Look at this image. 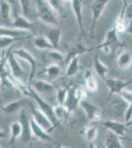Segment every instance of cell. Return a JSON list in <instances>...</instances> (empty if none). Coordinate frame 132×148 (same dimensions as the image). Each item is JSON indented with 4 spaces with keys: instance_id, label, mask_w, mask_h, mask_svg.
I'll return each mask as SVG.
<instances>
[{
    "instance_id": "obj_1",
    "label": "cell",
    "mask_w": 132,
    "mask_h": 148,
    "mask_svg": "<svg viewBox=\"0 0 132 148\" xmlns=\"http://www.w3.org/2000/svg\"><path fill=\"white\" fill-rule=\"evenodd\" d=\"M37 16L40 21L45 25L55 27L57 25L56 12L49 5L47 0H35Z\"/></svg>"
},
{
    "instance_id": "obj_2",
    "label": "cell",
    "mask_w": 132,
    "mask_h": 148,
    "mask_svg": "<svg viewBox=\"0 0 132 148\" xmlns=\"http://www.w3.org/2000/svg\"><path fill=\"white\" fill-rule=\"evenodd\" d=\"M31 98L36 102L38 108H39L40 111H42L50 121H51V123H53V125L56 127V125H58L59 123H58V121H57L56 116H55L54 107H52L49 102L45 101L44 98L40 96L39 93L36 92L32 87H31Z\"/></svg>"
},
{
    "instance_id": "obj_3",
    "label": "cell",
    "mask_w": 132,
    "mask_h": 148,
    "mask_svg": "<svg viewBox=\"0 0 132 148\" xmlns=\"http://www.w3.org/2000/svg\"><path fill=\"white\" fill-rule=\"evenodd\" d=\"M6 59V64L7 67H8L9 72L14 78L21 81H24L26 77V73L24 71L23 67L21 66V64L18 61V57L12 52H9V54L5 57Z\"/></svg>"
},
{
    "instance_id": "obj_4",
    "label": "cell",
    "mask_w": 132,
    "mask_h": 148,
    "mask_svg": "<svg viewBox=\"0 0 132 148\" xmlns=\"http://www.w3.org/2000/svg\"><path fill=\"white\" fill-rule=\"evenodd\" d=\"M13 53L20 59H23V60L27 61L30 65V68H31V73H30V77H29V83L30 84L32 81L35 79L34 76H35V73H36V70H37V67H38V60L35 58V56L31 53L28 49H24V47H20V49H16L13 51Z\"/></svg>"
},
{
    "instance_id": "obj_5",
    "label": "cell",
    "mask_w": 132,
    "mask_h": 148,
    "mask_svg": "<svg viewBox=\"0 0 132 148\" xmlns=\"http://www.w3.org/2000/svg\"><path fill=\"white\" fill-rule=\"evenodd\" d=\"M111 0H94L92 4V24H91L90 32L91 37L94 38L95 36V28L96 24H97L98 20L102 17L103 13H104L105 7Z\"/></svg>"
},
{
    "instance_id": "obj_6",
    "label": "cell",
    "mask_w": 132,
    "mask_h": 148,
    "mask_svg": "<svg viewBox=\"0 0 132 148\" xmlns=\"http://www.w3.org/2000/svg\"><path fill=\"white\" fill-rule=\"evenodd\" d=\"M79 106L81 107V109L85 113L86 116H87V120L89 121L96 123V121H99L101 120V118H102V109L99 106L91 103L87 99L81 101Z\"/></svg>"
},
{
    "instance_id": "obj_7",
    "label": "cell",
    "mask_w": 132,
    "mask_h": 148,
    "mask_svg": "<svg viewBox=\"0 0 132 148\" xmlns=\"http://www.w3.org/2000/svg\"><path fill=\"white\" fill-rule=\"evenodd\" d=\"M30 107H31L32 118L36 121V123H39V125L42 126V128H44L47 132H49V133L52 132L55 128V126L53 125V123H51V121H50L37 106H34V105L30 104Z\"/></svg>"
},
{
    "instance_id": "obj_8",
    "label": "cell",
    "mask_w": 132,
    "mask_h": 148,
    "mask_svg": "<svg viewBox=\"0 0 132 148\" xmlns=\"http://www.w3.org/2000/svg\"><path fill=\"white\" fill-rule=\"evenodd\" d=\"M109 91V97H112L114 95H120V93L126 89V87L130 83H132V79L130 80H123L119 78H107L105 81Z\"/></svg>"
},
{
    "instance_id": "obj_9",
    "label": "cell",
    "mask_w": 132,
    "mask_h": 148,
    "mask_svg": "<svg viewBox=\"0 0 132 148\" xmlns=\"http://www.w3.org/2000/svg\"><path fill=\"white\" fill-rule=\"evenodd\" d=\"M102 125L109 131L118 135V136L124 137L126 135L128 125H126L125 121H120L117 120H105L103 121Z\"/></svg>"
},
{
    "instance_id": "obj_10",
    "label": "cell",
    "mask_w": 132,
    "mask_h": 148,
    "mask_svg": "<svg viewBox=\"0 0 132 148\" xmlns=\"http://www.w3.org/2000/svg\"><path fill=\"white\" fill-rule=\"evenodd\" d=\"M117 35H118V33L116 30V28L114 27L112 29H110V30L107 32V34H105L104 42H101L99 46L95 47V49H101L105 54H109L111 46L117 42Z\"/></svg>"
},
{
    "instance_id": "obj_11",
    "label": "cell",
    "mask_w": 132,
    "mask_h": 148,
    "mask_svg": "<svg viewBox=\"0 0 132 148\" xmlns=\"http://www.w3.org/2000/svg\"><path fill=\"white\" fill-rule=\"evenodd\" d=\"M30 125H31V130H32L33 137L37 138V139L40 140V141L54 142V139L51 137L50 133L47 132L44 128H42L39 123H36V121L33 118H31Z\"/></svg>"
},
{
    "instance_id": "obj_12",
    "label": "cell",
    "mask_w": 132,
    "mask_h": 148,
    "mask_svg": "<svg viewBox=\"0 0 132 148\" xmlns=\"http://www.w3.org/2000/svg\"><path fill=\"white\" fill-rule=\"evenodd\" d=\"M94 49H95V47H87L83 42H77V44L73 45L71 47H69L68 51H67L65 56V63L67 64L74 57L80 56L81 54L85 53V52L92 51Z\"/></svg>"
},
{
    "instance_id": "obj_13",
    "label": "cell",
    "mask_w": 132,
    "mask_h": 148,
    "mask_svg": "<svg viewBox=\"0 0 132 148\" xmlns=\"http://www.w3.org/2000/svg\"><path fill=\"white\" fill-rule=\"evenodd\" d=\"M71 7L72 11L74 12V15L76 18V22L78 24L79 30H80L82 36L86 35L85 27L83 23V3L82 0H72L71 1Z\"/></svg>"
},
{
    "instance_id": "obj_14",
    "label": "cell",
    "mask_w": 132,
    "mask_h": 148,
    "mask_svg": "<svg viewBox=\"0 0 132 148\" xmlns=\"http://www.w3.org/2000/svg\"><path fill=\"white\" fill-rule=\"evenodd\" d=\"M127 0H123V5H122V9L119 13V15L117 16L116 20V24H114V28L117 31L118 34H122V33H126L127 29H128V25H129V21L127 20L125 17V10L127 7Z\"/></svg>"
},
{
    "instance_id": "obj_15",
    "label": "cell",
    "mask_w": 132,
    "mask_h": 148,
    "mask_svg": "<svg viewBox=\"0 0 132 148\" xmlns=\"http://www.w3.org/2000/svg\"><path fill=\"white\" fill-rule=\"evenodd\" d=\"M12 26L14 29L25 32H31L33 30V23L28 19V17L24 16L23 14H15L14 19L12 21Z\"/></svg>"
},
{
    "instance_id": "obj_16",
    "label": "cell",
    "mask_w": 132,
    "mask_h": 148,
    "mask_svg": "<svg viewBox=\"0 0 132 148\" xmlns=\"http://www.w3.org/2000/svg\"><path fill=\"white\" fill-rule=\"evenodd\" d=\"M29 85H30L36 92L39 93L40 95L44 94V93L51 92L52 90L57 89V88L55 87V85L52 84L51 82L47 81V80H42V79H34Z\"/></svg>"
},
{
    "instance_id": "obj_17",
    "label": "cell",
    "mask_w": 132,
    "mask_h": 148,
    "mask_svg": "<svg viewBox=\"0 0 132 148\" xmlns=\"http://www.w3.org/2000/svg\"><path fill=\"white\" fill-rule=\"evenodd\" d=\"M127 108H128V104L126 102H124L123 100L120 98V100H114L111 103L109 107V112L114 116H116V119L123 118L125 116Z\"/></svg>"
},
{
    "instance_id": "obj_18",
    "label": "cell",
    "mask_w": 132,
    "mask_h": 148,
    "mask_svg": "<svg viewBox=\"0 0 132 148\" xmlns=\"http://www.w3.org/2000/svg\"><path fill=\"white\" fill-rule=\"evenodd\" d=\"M27 105V101L26 99H19L14 100L12 102H9L7 104H4L1 106V111L6 114H15L18 112H21L24 109V107Z\"/></svg>"
},
{
    "instance_id": "obj_19",
    "label": "cell",
    "mask_w": 132,
    "mask_h": 148,
    "mask_svg": "<svg viewBox=\"0 0 132 148\" xmlns=\"http://www.w3.org/2000/svg\"><path fill=\"white\" fill-rule=\"evenodd\" d=\"M132 64V51L130 49H124L118 53L116 57V65L121 70H126Z\"/></svg>"
},
{
    "instance_id": "obj_20",
    "label": "cell",
    "mask_w": 132,
    "mask_h": 148,
    "mask_svg": "<svg viewBox=\"0 0 132 148\" xmlns=\"http://www.w3.org/2000/svg\"><path fill=\"white\" fill-rule=\"evenodd\" d=\"M20 123H22L23 125V136L21 138L23 142H28L31 138L33 137L32 134V130H31V125H30V121L31 119L29 120V118L27 116V114H26L25 109H23L22 111L20 112V119H19Z\"/></svg>"
},
{
    "instance_id": "obj_21",
    "label": "cell",
    "mask_w": 132,
    "mask_h": 148,
    "mask_svg": "<svg viewBox=\"0 0 132 148\" xmlns=\"http://www.w3.org/2000/svg\"><path fill=\"white\" fill-rule=\"evenodd\" d=\"M104 147L105 148H126L122 142V137L114 133L109 132L105 134L104 138Z\"/></svg>"
},
{
    "instance_id": "obj_22",
    "label": "cell",
    "mask_w": 132,
    "mask_h": 148,
    "mask_svg": "<svg viewBox=\"0 0 132 148\" xmlns=\"http://www.w3.org/2000/svg\"><path fill=\"white\" fill-rule=\"evenodd\" d=\"M23 125L20 121H15L10 125V139L8 145H13L18 139H21L23 136Z\"/></svg>"
},
{
    "instance_id": "obj_23",
    "label": "cell",
    "mask_w": 132,
    "mask_h": 148,
    "mask_svg": "<svg viewBox=\"0 0 132 148\" xmlns=\"http://www.w3.org/2000/svg\"><path fill=\"white\" fill-rule=\"evenodd\" d=\"M84 81H85V87L88 92L94 93L98 90V80L93 74L92 70H85L84 72Z\"/></svg>"
},
{
    "instance_id": "obj_24",
    "label": "cell",
    "mask_w": 132,
    "mask_h": 148,
    "mask_svg": "<svg viewBox=\"0 0 132 148\" xmlns=\"http://www.w3.org/2000/svg\"><path fill=\"white\" fill-rule=\"evenodd\" d=\"M0 36H9L14 39L21 40L22 38H26L30 36V33L25 31L17 30V29H9L4 25H1L0 27Z\"/></svg>"
},
{
    "instance_id": "obj_25",
    "label": "cell",
    "mask_w": 132,
    "mask_h": 148,
    "mask_svg": "<svg viewBox=\"0 0 132 148\" xmlns=\"http://www.w3.org/2000/svg\"><path fill=\"white\" fill-rule=\"evenodd\" d=\"M79 105H80V101L78 100V98L75 94V87H69L68 96H67V99L63 106H65L67 110L72 114Z\"/></svg>"
},
{
    "instance_id": "obj_26",
    "label": "cell",
    "mask_w": 132,
    "mask_h": 148,
    "mask_svg": "<svg viewBox=\"0 0 132 148\" xmlns=\"http://www.w3.org/2000/svg\"><path fill=\"white\" fill-rule=\"evenodd\" d=\"M94 69H95V72L98 74V76L102 78L104 81L107 79V74H109V69L105 63L101 61L98 54L94 56Z\"/></svg>"
},
{
    "instance_id": "obj_27",
    "label": "cell",
    "mask_w": 132,
    "mask_h": 148,
    "mask_svg": "<svg viewBox=\"0 0 132 148\" xmlns=\"http://www.w3.org/2000/svg\"><path fill=\"white\" fill-rule=\"evenodd\" d=\"M39 74L40 75V74H42V75H45L50 80H54L60 76L61 68L57 63H51V64H49V65H47V67H44V70L40 71Z\"/></svg>"
},
{
    "instance_id": "obj_28",
    "label": "cell",
    "mask_w": 132,
    "mask_h": 148,
    "mask_svg": "<svg viewBox=\"0 0 132 148\" xmlns=\"http://www.w3.org/2000/svg\"><path fill=\"white\" fill-rule=\"evenodd\" d=\"M79 133L82 134L89 143H93L98 137V128L95 125H88L84 126L83 130L79 131Z\"/></svg>"
},
{
    "instance_id": "obj_29",
    "label": "cell",
    "mask_w": 132,
    "mask_h": 148,
    "mask_svg": "<svg viewBox=\"0 0 132 148\" xmlns=\"http://www.w3.org/2000/svg\"><path fill=\"white\" fill-rule=\"evenodd\" d=\"M61 37H62V32L60 29L57 27L51 28L47 35V38L49 39L50 44L53 46L54 49H58L59 45H60L61 42Z\"/></svg>"
},
{
    "instance_id": "obj_30",
    "label": "cell",
    "mask_w": 132,
    "mask_h": 148,
    "mask_svg": "<svg viewBox=\"0 0 132 148\" xmlns=\"http://www.w3.org/2000/svg\"><path fill=\"white\" fill-rule=\"evenodd\" d=\"M34 46L36 49H40V51H51L54 49L53 46L50 44L47 36H37L34 39Z\"/></svg>"
},
{
    "instance_id": "obj_31",
    "label": "cell",
    "mask_w": 132,
    "mask_h": 148,
    "mask_svg": "<svg viewBox=\"0 0 132 148\" xmlns=\"http://www.w3.org/2000/svg\"><path fill=\"white\" fill-rule=\"evenodd\" d=\"M79 57L76 56L72 58L68 63H67V68L65 76L66 77H73V76L77 75L79 70H80V64H79Z\"/></svg>"
},
{
    "instance_id": "obj_32",
    "label": "cell",
    "mask_w": 132,
    "mask_h": 148,
    "mask_svg": "<svg viewBox=\"0 0 132 148\" xmlns=\"http://www.w3.org/2000/svg\"><path fill=\"white\" fill-rule=\"evenodd\" d=\"M54 113L59 123H62V121H65L71 114V113L67 110L65 106H62V105L58 104L54 107Z\"/></svg>"
},
{
    "instance_id": "obj_33",
    "label": "cell",
    "mask_w": 132,
    "mask_h": 148,
    "mask_svg": "<svg viewBox=\"0 0 132 148\" xmlns=\"http://www.w3.org/2000/svg\"><path fill=\"white\" fill-rule=\"evenodd\" d=\"M0 14L1 21H8L11 19V4L7 0H1L0 2Z\"/></svg>"
},
{
    "instance_id": "obj_34",
    "label": "cell",
    "mask_w": 132,
    "mask_h": 148,
    "mask_svg": "<svg viewBox=\"0 0 132 148\" xmlns=\"http://www.w3.org/2000/svg\"><path fill=\"white\" fill-rule=\"evenodd\" d=\"M69 93V87H58L56 89V100L57 104L63 106Z\"/></svg>"
},
{
    "instance_id": "obj_35",
    "label": "cell",
    "mask_w": 132,
    "mask_h": 148,
    "mask_svg": "<svg viewBox=\"0 0 132 148\" xmlns=\"http://www.w3.org/2000/svg\"><path fill=\"white\" fill-rule=\"evenodd\" d=\"M0 37H1L0 38V49H1V51H5L7 47H9L15 42L19 40L12 37H9V36H0Z\"/></svg>"
},
{
    "instance_id": "obj_36",
    "label": "cell",
    "mask_w": 132,
    "mask_h": 148,
    "mask_svg": "<svg viewBox=\"0 0 132 148\" xmlns=\"http://www.w3.org/2000/svg\"><path fill=\"white\" fill-rule=\"evenodd\" d=\"M47 54L52 60L56 61V62H65V56L61 51H59L58 49L47 51Z\"/></svg>"
},
{
    "instance_id": "obj_37",
    "label": "cell",
    "mask_w": 132,
    "mask_h": 148,
    "mask_svg": "<svg viewBox=\"0 0 132 148\" xmlns=\"http://www.w3.org/2000/svg\"><path fill=\"white\" fill-rule=\"evenodd\" d=\"M49 5L52 7V9L56 12V14H62L64 10V3L63 0H47Z\"/></svg>"
},
{
    "instance_id": "obj_38",
    "label": "cell",
    "mask_w": 132,
    "mask_h": 148,
    "mask_svg": "<svg viewBox=\"0 0 132 148\" xmlns=\"http://www.w3.org/2000/svg\"><path fill=\"white\" fill-rule=\"evenodd\" d=\"M19 4H20L22 14L26 17H28L31 10V0H19Z\"/></svg>"
},
{
    "instance_id": "obj_39",
    "label": "cell",
    "mask_w": 132,
    "mask_h": 148,
    "mask_svg": "<svg viewBox=\"0 0 132 148\" xmlns=\"http://www.w3.org/2000/svg\"><path fill=\"white\" fill-rule=\"evenodd\" d=\"M119 97H120L124 102H126L128 105L132 104V91L131 90H128L127 88L124 89L123 91L120 93Z\"/></svg>"
},
{
    "instance_id": "obj_40",
    "label": "cell",
    "mask_w": 132,
    "mask_h": 148,
    "mask_svg": "<svg viewBox=\"0 0 132 148\" xmlns=\"http://www.w3.org/2000/svg\"><path fill=\"white\" fill-rule=\"evenodd\" d=\"M88 91L81 87H75V94L77 96L79 101H83V100H86V98L88 96Z\"/></svg>"
},
{
    "instance_id": "obj_41",
    "label": "cell",
    "mask_w": 132,
    "mask_h": 148,
    "mask_svg": "<svg viewBox=\"0 0 132 148\" xmlns=\"http://www.w3.org/2000/svg\"><path fill=\"white\" fill-rule=\"evenodd\" d=\"M125 17L128 21H132V3L128 4L125 10Z\"/></svg>"
},
{
    "instance_id": "obj_42",
    "label": "cell",
    "mask_w": 132,
    "mask_h": 148,
    "mask_svg": "<svg viewBox=\"0 0 132 148\" xmlns=\"http://www.w3.org/2000/svg\"><path fill=\"white\" fill-rule=\"evenodd\" d=\"M126 33L128 35H132V21H129L128 29H127V32Z\"/></svg>"
},
{
    "instance_id": "obj_43",
    "label": "cell",
    "mask_w": 132,
    "mask_h": 148,
    "mask_svg": "<svg viewBox=\"0 0 132 148\" xmlns=\"http://www.w3.org/2000/svg\"><path fill=\"white\" fill-rule=\"evenodd\" d=\"M88 148H103V147H98V146H96L94 143H89V146ZM105 148V147H104Z\"/></svg>"
},
{
    "instance_id": "obj_44",
    "label": "cell",
    "mask_w": 132,
    "mask_h": 148,
    "mask_svg": "<svg viewBox=\"0 0 132 148\" xmlns=\"http://www.w3.org/2000/svg\"><path fill=\"white\" fill-rule=\"evenodd\" d=\"M56 148H66V147L62 146V145H60V144H57V145H56Z\"/></svg>"
},
{
    "instance_id": "obj_45",
    "label": "cell",
    "mask_w": 132,
    "mask_h": 148,
    "mask_svg": "<svg viewBox=\"0 0 132 148\" xmlns=\"http://www.w3.org/2000/svg\"><path fill=\"white\" fill-rule=\"evenodd\" d=\"M63 1L65 2V3H66V2H70V3H71V1H72V0H63Z\"/></svg>"
},
{
    "instance_id": "obj_46",
    "label": "cell",
    "mask_w": 132,
    "mask_h": 148,
    "mask_svg": "<svg viewBox=\"0 0 132 148\" xmlns=\"http://www.w3.org/2000/svg\"><path fill=\"white\" fill-rule=\"evenodd\" d=\"M29 148H33V144H32V143L30 144V146H29Z\"/></svg>"
},
{
    "instance_id": "obj_47",
    "label": "cell",
    "mask_w": 132,
    "mask_h": 148,
    "mask_svg": "<svg viewBox=\"0 0 132 148\" xmlns=\"http://www.w3.org/2000/svg\"><path fill=\"white\" fill-rule=\"evenodd\" d=\"M128 140L129 141H132V138H128Z\"/></svg>"
},
{
    "instance_id": "obj_48",
    "label": "cell",
    "mask_w": 132,
    "mask_h": 148,
    "mask_svg": "<svg viewBox=\"0 0 132 148\" xmlns=\"http://www.w3.org/2000/svg\"><path fill=\"white\" fill-rule=\"evenodd\" d=\"M10 1H11V2H13V1H14V0H10Z\"/></svg>"
},
{
    "instance_id": "obj_49",
    "label": "cell",
    "mask_w": 132,
    "mask_h": 148,
    "mask_svg": "<svg viewBox=\"0 0 132 148\" xmlns=\"http://www.w3.org/2000/svg\"><path fill=\"white\" fill-rule=\"evenodd\" d=\"M1 148H3V147H1Z\"/></svg>"
}]
</instances>
